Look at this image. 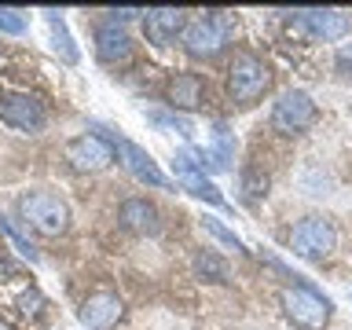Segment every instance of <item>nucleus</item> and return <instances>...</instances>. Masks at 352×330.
<instances>
[{"label": "nucleus", "instance_id": "obj_13", "mask_svg": "<svg viewBox=\"0 0 352 330\" xmlns=\"http://www.w3.org/2000/svg\"><path fill=\"white\" fill-rule=\"evenodd\" d=\"M121 316H125V301L110 290H99L92 297H85V305L77 308V319H81L88 330H114Z\"/></svg>", "mask_w": 352, "mask_h": 330}, {"label": "nucleus", "instance_id": "obj_23", "mask_svg": "<svg viewBox=\"0 0 352 330\" xmlns=\"http://www.w3.org/2000/svg\"><path fill=\"white\" fill-rule=\"evenodd\" d=\"M30 30V15L19 8H0V33H11V37H22Z\"/></svg>", "mask_w": 352, "mask_h": 330}, {"label": "nucleus", "instance_id": "obj_1", "mask_svg": "<svg viewBox=\"0 0 352 330\" xmlns=\"http://www.w3.org/2000/svg\"><path fill=\"white\" fill-rule=\"evenodd\" d=\"M279 305H283V316L290 319L297 330H327L330 316H334V305H330V297L319 294L312 283L301 279V275H294V283L283 286Z\"/></svg>", "mask_w": 352, "mask_h": 330}, {"label": "nucleus", "instance_id": "obj_19", "mask_svg": "<svg viewBox=\"0 0 352 330\" xmlns=\"http://www.w3.org/2000/svg\"><path fill=\"white\" fill-rule=\"evenodd\" d=\"M195 275L202 283H231V268H228V261L220 257V253H213V250H202L195 257Z\"/></svg>", "mask_w": 352, "mask_h": 330}, {"label": "nucleus", "instance_id": "obj_16", "mask_svg": "<svg viewBox=\"0 0 352 330\" xmlns=\"http://www.w3.org/2000/svg\"><path fill=\"white\" fill-rule=\"evenodd\" d=\"M96 55H99V63H107V66L125 63L132 55V37L125 33V26H118V22H103V26L96 30Z\"/></svg>", "mask_w": 352, "mask_h": 330}, {"label": "nucleus", "instance_id": "obj_25", "mask_svg": "<svg viewBox=\"0 0 352 330\" xmlns=\"http://www.w3.org/2000/svg\"><path fill=\"white\" fill-rule=\"evenodd\" d=\"M338 70L345 74V77H352V48H341L338 52Z\"/></svg>", "mask_w": 352, "mask_h": 330}, {"label": "nucleus", "instance_id": "obj_8", "mask_svg": "<svg viewBox=\"0 0 352 330\" xmlns=\"http://www.w3.org/2000/svg\"><path fill=\"white\" fill-rule=\"evenodd\" d=\"M173 176H176V184H180L187 195L202 198V202L217 206V209H228L224 195H220V187L202 173V165H198V158L191 154V147H187V151H176V158H173Z\"/></svg>", "mask_w": 352, "mask_h": 330}, {"label": "nucleus", "instance_id": "obj_15", "mask_svg": "<svg viewBox=\"0 0 352 330\" xmlns=\"http://www.w3.org/2000/svg\"><path fill=\"white\" fill-rule=\"evenodd\" d=\"M165 103L173 110H198L206 103V81L198 74H173L165 85Z\"/></svg>", "mask_w": 352, "mask_h": 330}, {"label": "nucleus", "instance_id": "obj_18", "mask_svg": "<svg viewBox=\"0 0 352 330\" xmlns=\"http://www.w3.org/2000/svg\"><path fill=\"white\" fill-rule=\"evenodd\" d=\"M44 19H48V30H52V52L59 55L66 66H77L81 63V48L74 44L70 30H66V19L59 15V11H44Z\"/></svg>", "mask_w": 352, "mask_h": 330}, {"label": "nucleus", "instance_id": "obj_22", "mask_svg": "<svg viewBox=\"0 0 352 330\" xmlns=\"http://www.w3.org/2000/svg\"><path fill=\"white\" fill-rule=\"evenodd\" d=\"M202 228H206L217 242H224L228 250H246V246H242V239H239L235 231H231V228L224 224V220H217V217H202Z\"/></svg>", "mask_w": 352, "mask_h": 330}, {"label": "nucleus", "instance_id": "obj_14", "mask_svg": "<svg viewBox=\"0 0 352 330\" xmlns=\"http://www.w3.org/2000/svg\"><path fill=\"white\" fill-rule=\"evenodd\" d=\"M187 15L180 8H147L143 11V33L154 48H169L176 37H184Z\"/></svg>", "mask_w": 352, "mask_h": 330}, {"label": "nucleus", "instance_id": "obj_17", "mask_svg": "<svg viewBox=\"0 0 352 330\" xmlns=\"http://www.w3.org/2000/svg\"><path fill=\"white\" fill-rule=\"evenodd\" d=\"M118 220L125 231H136V235H158V228H162L158 209L147 198H125L118 209Z\"/></svg>", "mask_w": 352, "mask_h": 330}, {"label": "nucleus", "instance_id": "obj_6", "mask_svg": "<svg viewBox=\"0 0 352 330\" xmlns=\"http://www.w3.org/2000/svg\"><path fill=\"white\" fill-rule=\"evenodd\" d=\"M316 99L305 92V88H290V92L279 96V103L272 107V129L279 136H301L316 125Z\"/></svg>", "mask_w": 352, "mask_h": 330}, {"label": "nucleus", "instance_id": "obj_26", "mask_svg": "<svg viewBox=\"0 0 352 330\" xmlns=\"http://www.w3.org/2000/svg\"><path fill=\"white\" fill-rule=\"evenodd\" d=\"M110 15H114V22H118V26H121V22L136 19V15H143V11H136V8H114V11H110Z\"/></svg>", "mask_w": 352, "mask_h": 330}, {"label": "nucleus", "instance_id": "obj_2", "mask_svg": "<svg viewBox=\"0 0 352 330\" xmlns=\"http://www.w3.org/2000/svg\"><path fill=\"white\" fill-rule=\"evenodd\" d=\"M272 88V70L253 52H239L228 66V96L235 107H253Z\"/></svg>", "mask_w": 352, "mask_h": 330}, {"label": "nucleus", "instance_id": "obj_4", "mask_svg": "<svg viewBox=\"0 0 352 330\" xmlns=\"http://www.w3.org/2000/svg\"><path fill=\"white\" fill-rule=\"evenodd\" d=\"M92 129L96 132H81V136H74L66 143V162H70L77 173H99L118 158V151H114L118 132H107L99 125H92Z\"/></svg>", "mask_w": 352, "mask_h": 330}, {"label": "nucleus", "instance_id": "obj_11", "mask_svg": "<svg viewBox=\"0 0 352 330\" xmlns=\"http://www.w3.org/2000/svg\"><path fill=\"white\" fill-rule=\"evenodd\" d=\"M297 26L308 30L312 37H323V41H341L352 33V19L338 8H308V11H297Z\"/></svg>", "mask_w": 352, "mask_h": 330}, {"label": "nucleus", "instance_id": "obj_9", "mask_svg": "<svg viewBox=\"0 0 352 330\" xmlns=\"http://www.w3.org/2000/svg\"><path fill=\"white\" fill-rule=\"evenodd\" d=\"M114 151H118L121 165H125V169L136 176L140 184L158 187V191H176V180H169V176L158 169V162H154L151 154L140 147V143H132V140H125V136H118V140H114Z\"/></svg>", "mask_w": 352, "mask_h": 330}, {"label": "nucleus", "instance_id": "obj_10", "mask_svg": "<svg viewBox=\"0 0 352 330\" xmlns=\"http://www.w3.org/2000/svg\"><path fill=\"white\" fill-rule=\"evenodd\" d=\"M0 121L19 132H41L48 125V114H44L41 99L26 92H11V96H0Z\"/></svg>", "mask_w": 352, "mask_h": 330}, {"label": "nucleus", "instance_id": "obj_21", "mask_svg": "<svg viewBox=\"0 0 352 330\" xmlns=\"http://www.w3.org/2000/svg\"><path fill=\"white\" fill-rule=\"evenodd\" d=\"M0 231H4V235L11 239V242H15V250L22 253V257H26L30 264L33 261H37V246H33V242L26 239V231H22L19 224H15V220H11L8 213H0Z\"/></svg>", "mask_w": 352, "mask_h": 330}, {"label": "nucleus", "instance_id": "obj_24", "mask_svg": "<svg viewBox=\"0 0 352 330\" xmlns=\"http://www.w3.org/2000/svg\"><path fill=\"white\" fill-rule=\"evenodd\" d=\"M242 198H246V202H257V198H264L268 195V180H264V176H257V173H246L242 176Z\"/></svg>", "mask_w": 352, "mask_h": 330}, {"label": "nucleus", "instance_id": "obj_20", "mask_svg": "<svg viewBox=\"0 0 352 330\" xmlns=\"http://www.w3.org/2000/svg\"><path fill=\"white\" fill-rule=\"evenodd\" d=\"M147 121H151L154 129H162V132H180L184 140H191V136H195L191 121H184L180 114H169V110H151Z\"/></svg>", "mask_w": 352, "mask_h": 330}, {"label": "nucleus", "instance_id": "obj_12", "mask_svg": "<svg viewBox=\"0 0 352 330\" xmlns=\"http://www.w3.org/2000/svg\"><path fill=\"white\" fill-rule=\"evenodd\" d=\"M191 154L198 158V165H202V173H228L231 162H235V132L217 121L213 132H209L206 151L202 147H191Z\"/></svg>", "mask_w": 352, "mask_h": 330}, {"label": "nucleus", "instance_id": "obj_3", "mask_svg": "<svg viewBox=\"0 0 352 330\" xmlns=\"http://www.w3.org/2000/svg\"><path fill=\"white\" fill-rule=\"evenodd\" d=\"M228 37H231V22L224 11H206V15H198L184 26V48L191 59H213V55H220Z\"/></svg>", "mask_w": 352, "mask_h": 330}, {"label": "nucleus", "instance_id": "obj_7", "mask_svg": "<svg viewBox=\"0 0 352 330\" xmlns=\"http://www.w3.org/2000/svg\"><path fill=\"white\" fill-rule=\"evenodd\" d=\"M338 246V228L327 217H305L290 231V250L305 261H327Z\"/></svg>", "mask_w": 352, "mask_h": 330}, {"label": "nucleus", "instance_id": "obj_5", "mask_svg": "<svg viewBox=\"0 0 352 330\" xmlns=\"http://www.w3.org/2000/svg\"><path fill=\"white\" fill-rule=\"evenodd\" d=\"M19 213L30 220L41 235H63L70 228V206L52 191H30L19 198Z\"/></svg>", "mask_w": 352, "mask_h": 330}]
</instances>
